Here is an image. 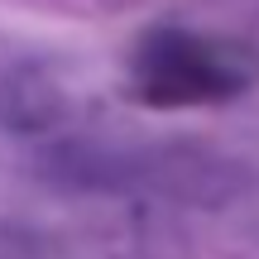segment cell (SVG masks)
<instances>
[{
	"instance_id": "6da1fadb",
	"label": "cell",
	"mask_w": 259,
	"mask_h": 259,
	"mask_svg": "<svg viewBox=\"0 0 259 259\" xmlns=\"http://www.w3.org/2000/svg\"><path fill=\"white\" fill-rule=\"evenodd\" d=\"M245 87L235 53L216 38L192 29L158 24L135 48V96L154 111H183V106H211Z\"/></svg>"
}]
</instances>
